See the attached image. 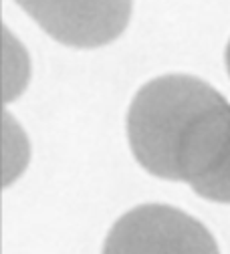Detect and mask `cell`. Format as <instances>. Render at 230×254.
<instances>
[{"instance_id":"7a4b0ae2","label":"cell","mask_w":230,"mask_h":254,"mask_svg":"<svg viewBox=\"0 0 230 254\" xmlns=\"http://www.w3.org/2000/svg\"><path fill=\"white\" fill-rule=\"evenodd\" d=\"M103 254H220L198 220L172 206L146 204L121 216Z\"/></svg>"},{"instance_id":"277c9868","label":"cell","mask_w":230,"mask_h":254,"mask_svg":"<svg viewBox=\"0 0 230 254\" xmlns=\"http://www.w3.org/2000/svg\"><path fill=\"white\" fill-rule=\"evenodd\" d=\"M226 67H228V75H230V43L226 47Z\"/></svg>"},{"instance_id":"3957f363","label":"cell","mask_w":230,"mask_h":254,"mask_svg":"<svg viewBox=\"0 0 230 254\" xmlns=\"http://www.w3.org/2000/svg\"><path fill=\"white\" fill-rule=\"evenodd\" d=\"M55 41L93 49L115 41L129 22L131 0H14Z\"/></svg>"},{"instance_id":"6da1fadb","label":"cell","mask_w":230,"mask_h":254,"mask_svg":"<svg viewBox=\"0 0 230 254\" xmlns=\"http://www.w3.org/2000/svg\"><path fill=\"white\" fill-rule=\"evenodd\" d=\"M166 180L186 182L202 198L230 204V105L214 87L184 121Z\"/></svg>"}]
</instances>
